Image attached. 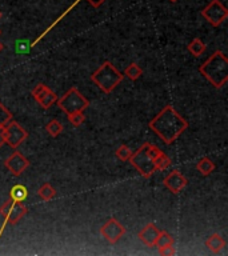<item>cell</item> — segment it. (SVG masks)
<instances>
[{
	"instance_id": "6da1fadb",
	"label": "cell",
	"mask_w": 228,
	"mask_h": 256,
	"mask_svg": "<svg viewBox=\"0 0 228 256\" xmlns=\"http://www.w3.org/2000/svg\"><path fill=\"white\" fill-rule=\"evenodd\" d=\"M148 127L165 144H172L188 128V123L168 104L149 122Z\"/></svg>"
},
{
	"instance_id": "7a4b0ae2",
	"label": "cell",
	"mask_w": 228,
	"mask_h": 256,
	"mask_svg": "<svg viewBox=\"0 0 228 256\" xmlns=\"http://www.w3.org/2000/svg\"><path fill=\"white\" fill-rule=\"evenodd\" d=\"M199 71L215 88H222L228 81V59L226 53L215 51L199 67Z\"/></svg>"
},
{
	"instance_id": "3957f363",
	"label": "cell",
	"mask_w": 228,
	"mask_h": 256,
	"mask_svg": "<svg viewBox=\"0 0 228 256\" xmlns=\"http://www.w3.org/2000/svg\"><path fill=\"white\" fill-rule=\"evenodd\" d=\"M163 151L158 148L156 145L151 143H144L143 145H140L130 158V163L139 171V174L148 179L156 172V165H155V159L162 154Z\"/></svg>"
},
{
	"instance_id": "277c9868",
	"label": "cell",
	"mask_w": 228,
	"mask_h": 256,
	"mask_svg": "<svg viewBox=\"0 0 228 256\" xmlns=\"http://www.w3.org/2000/svg\"><path fill=\"white\" fill-rule=\"evenodd\" d=\"M91 80L104 94H111L112 91L123 81V75L111 62H104L94 74L91 75Z\"/></svg>"
},
{
	"instance_id": "5b68a950",
	"label": "cell",
	"mask_w": 228,
	"mask_h": 256,
	"mask_svg": "<svg viewBox=\"0 0 228 256\" xmlns=\"http://www.w3.org/2000/svg\"><path fill=\"white\" fill-rule=\"evenodd\" d=\"M56 103L65 115H71L74 112H84L85 108L90 106V101L76 87H71L62 97H59Z\"/></svg>"
},
{
	"instance_id": "8992f818",
	"label": "cell",
	"mask_w": 228,
	"mask_h": 256,
	"mask_svg": "<svg viewBox=\"0 0 228 256\" xmlns=\"http://www.w3.org/2000/svg\"><path fill=\"white\" fill-rule=\"evenodd\" d=\"M200 14L212 27H219L228 17V10L220 0H211Z\"/></svg>"
},
{
	"instance_id": "52a82bcc",
	"label": "cell",
	"mask_w": 228,
	"mask_h": 256,
	"mask_svg": "<svg viewBox=\"0 0 228 256\" xmlns=\"http://www.w3.org/2000/svg\"><path fill=\"white\" fill-rule=\"evenodd\" d=\"M28 212L27 207L23 203L14 202V200H5L1 206H0V215L4 218V225L5 224H16L20 222V219Z\"/></svg>"
},
{
	"instance_id": "ba28073f",
	"label": "cell",
	"mask_w": 228,
	"mask_h": 256,
	"mask_svg": "<svg viewBox=\"0 0 228 256\" xmlns=\"http://www.w3.org/2000/svg\"><path fill=\"white\" fill-rule=\"evenodd\" d=\"M3 133H4L5 143L14 149L17 148L28 138V132L15 120H11L10 123L5 124Z\"/></svg>"
},
{
	"instance_id": "9c48e42d",
	"label": "cell",
	"mask_w": 228,
	"mask_h": 256,
	"mask_svg": "<svg viewBox=\"0 0 228 256\" xmlns=\"http://www.w3.org/2000/svg\"><path fill=\"white\" fill-rule=\"evenodd\" d=\"M126 232H127L126 227L120 222H117L115 218L108 219L100 228L101 236L111 244H116L117 241L126 235Z\"/></svg>"
},
{
	"instance_id": "30bf717a",
	"label": "cell",
	"mask_w": 228,
	"mask_h": 256,
	"mask_svg": "<svg viewBox=\"0 0 228 256\" xmlns=\"http://www.w3.org/2000/svg\"><path fill=\"white\" fill-rule=\"evenodd\" d=\"M31 95L44 110H48L49 107H52L58 101V95L49 87L43 84V83H39L33 87V90L31 91Z\"/></svg>"
},
{
	"instance_id": "8fae6325",
	"label": "cell",
	"mask_w": 228,
	"mask_h": 256,
	"mask_svg": "<svg viewBox=\"0 0 228 256\" xmlns=\"http://www.w3.org/2000/svg\"><path fill=\"white\" fill-rule=\"evenodd\" d=\"M4 165L14 176L23 175V172L30 167V160L27 159L20 151H14L12 154L5 159Z\"/></svg>"
},
{
	"instance_id": "7c38bea8",
	"label": "cell",
	"mask_w": 228,
	"mask_h": 256,
	"mask_svg": "<svg viewBox=\"0 0 228 256\" xmlns=\"http://www.w3.org/2000/svg\"><path fill=\"white\" fill-rule=\"evenodd\" d=\"M163 184H164L172 193H175L176 195V193H180V192L186 188L187 184H188V180H187V177L181 174L180 171L174 170L165 176L164 180H163Z\"/></svg>"
},
{
	"instance_id": "4fadbf2b",
	"label": "cell",
	"mask_w": 228,
	"mask_h": 256,
	"mask_svg": "<svg viewBox=\"0 0 228 256\" xmlns=\"http://www.w3.org/2000/svg\"><path fill=\"white\" fill-rule=\"evenodd\" d=\"M159 234H160V229L158 228L155 224L149 223L147 224L146 227L142 228V231L138 234V238L139 240H140L143 244L147 245V247H155Z\"/></svg>"
},
{
	"instance_id": "5bb4252c",
	"label": "cell",
	"mask_w": 228,
	"mask_h": 256,
	"mask_svg": "<svg viewBox=\"0 0 228 256\" xmlns=\"http://www.w3.org/2000/svg\"><path fill=\"white\" fill-rule=\"evenodd\" d=\"M206 247L212 254H220L226 247V240L223 239V236H220L219 234H212L206 240Z\"/></svg>"
},
{
	"instance_id": "9a60e30c",
	"label": "cell",
	"mask_w": 228,
	"mask_h": 256,
	"mask_svg": "<svg viewBox=\"0 0 228 256\" xmlns=\"http://www.w3.org/2000/svg\"><path fill=\"white\" fill-rule=\"evenodd\" d=\"M28 197V190L23 184H16L10 190V199L14 202L23 203Z\"/></svg>"
},
{
	"instance_id": "2e32d148",
	"label": "cell",
	"mask_w": 228,
	"mask_h": 256,
	"mask_svg": "<svg viewBox=\"0 0 228 256\" xmlns=\"http://www.w3.org/2000/svg\"><path fill=\"white\" fill-rule=\"evenodd\" d=\"M187 49L190 51V53H191L192 56L197 58V56H202L203 53H204V51L207 49V46L203 43L202 39H199V37H195V39H192L191 43L188 44Z\"/></svg>"
},
{
	"instance_id": "e0dca14e",
	"label": "cell",
	"mask_w": 228,
	"mask_h": 256,
	"mask_svg": "<svg viewBox=\"0 0 228 256\" xmlns=\"http://www.w3.org/2000/svg\"><path fill=\"white\" fill-rule=\"evenodd\" d=\"M196 170L199 171L203 176H208L211 175L213 171H215V164H213L212 160L206 156V158H202V159L197 161Z\"/></svg>"
},
{
	"instance_id": "ac0fdd59",
	"label": "cell",
	"mask_w": 228,
	"mask_h": 256,
	"mask_svg": "<svg viewBox=\"0 0 228 256\" xmlns=\"http://www.w3.org/2000/svg\"><path fill=\"white\" fill-rule=\"evenodd\" d=\"M37 195H39V197H40L42 200L48 202V200H52L53 197L56 196V190H55L49 183H44V184L39 188Z\"/></svg>"
},
{
	"instance_id": "d6986e66",
	"label": "cell",
	"mask_w": 228,
	"mask_h": 256,
	"mask_svg": "<svg viewBox=\"0 0 228 256\" xmlns=\"http://www.w3.org/2000/svg\"><path fill=\"white\" fill-rule=\"evenodd\" d=\"M142 75H143V69L140 68L139 64L136 63H131L127 68L124 69V76H127L128 79L132 80V81L138 80Z\"/></svg>"
},
{
	"instance_id": "ffe728a7",
	"label": "cell",
	"mask_w": 228,
	"mask_h": 256,
	"mask_svg": "<svg viewBox=\"0 0 228 256\" xmlns=\"http://www.w3.org/2000/svg\"><path fill=\"white\" fill-rule=\"evenodd\" d=\"M46 129H47V132L52 136V138H58L60 133L63 132V124L56 120V119H52V120H49L47 123V126H46Z\"/></svg>"
},
{
	"instance_id": "44dd1931",
	"label": "cell",
	"mask_w": 228,
	"mask_h": 256,
	"mask_svg": "<svg viewBox=\"0 0 228 256\" xmlns=\"http://www.w3.org/2000/svg\"><path fill=\"white\" fill-rule=\"evenodd\" d=\"M174 243H175V240H174V238L171 236V234H168L167 231H160L155 247L159 248V247H165V245H172Z\"/></svg>"
},
{
	"instance_id": "7402d4cb",
	"label": "cell",
	"mask_w": 228,
	"mask_h": 256,
	"mask_svg": "<svg viewBox=\"0 0 228 256\" xmlns=\"http://www.w3.org/2000/svg\"><path fill=\"white\" fill-rule=\"evenodd\" d=\"M171 159L167 156V155L164 154V152H162V154L155 159V165H156V170L158 171H163L165 170V168H168L171 165Z\"/></svg>"
},
{
	"instance_id": "603a6c76",
	"label": "cell",
	"mask_w": 228,
	"mask_h": 256,
	"mask_svg": "<svg viewBox=\"0 0 228 256\" xmlns=\"http://www.w3.org/2000/svg\"><path fill=\"white\" fill-rule=\"evenodd\" d=\"M115 154H116V158L119 160H122V161H128L130 158H131V155H132V151H131V148H130L128 145L122 144V145L116 149Z\"/></svg>"
},
{
	"instance_id": "cb8c5ba5",
	"label": "cell",
	"mask_w": 228,
	"mask_h": 256,
	"mask_svg": "<svg viewBox=\"0 0 228 256\" xmlns=\"http://www.w3.org/2000/svg\"><path fill=\"white\" fill-rule=\"evenodd\" d=\"M68 120L74 127H79V126H81L84 123L85 116L83 112H74V113L68 115Z\"/></svg>"
},
{
	"instance_id": "d4e9b609",
	"label": "cell",
	"mask_w": 228,
	"mask_h": 256,
	"mask_svg": "<svg viewBox=\"0 0 228 256\" xmlns=\"http://www.w3.org/2000/svg\"><path fill=\"white\" fill-rule=\"evenodd\" d=\"M11 120H12V113L0 103V124L5 126V124L10 123Z\"/></svg>"
},
{
	"instance_id": "484cf974",
	"label": "cell",
	"mask_w": 228,
	"mask_h": 256,
	"mask_svg": "<svg viewBox=\"0 0 228 256\" xmlns=\"http://www.w3.org/2000/svg\"><path fill=\"white\" fill-rule=\"evenodd\" d=\"M158 252L159 255L162 256H174L176 254V250L174 244L172 245H165V247H159L158 248Z\"/></svg>"
},
{
	"instance_id": "4316f807",
	"label": "cell",
	"mask_w": 228,
	"mask_h": 256,
	"mask_svg": "<svg viewBox=\"0 0 228 256\" xmlns=\"http://www.w3.org/2000/svg\"><path fill=\"white\" fill-rule=\"evenodd\" d=\"M87 1H88V3H90L92 7H95V8H99V7H100V5L103 4L104 1H106V0H87Z\"/></svg>"
},
{
	"instance_id": "83f0119b",
	"label": "cell",
	"mask_w": 228,
	"mask_h": 256,
	"mask_svg": "<svg viewBox=\"0 0 228 256\" xmlns=\"http://www.w3.org/2000/svg\"><path fill=\"white\" fill-rule=\"evenodd\" d=\"M3 129H4V126H3V124H0V148H1V147H3V144L5 143Z\"/></svg>"
},
{
	"instance_id": "f1b7e54d",
	"label": "cell",
	"mask_w": 228,
	"mask_h": 256,
	"mask_svg": "<svg viewBox=\"0 0 228 256\" xmlns=\"http://www.w3.org/2000/svg\"><path fill=\"white\" fill-rule=\"evenodd\" d=\"M168 1H171V3H176V1H179V0H168Z\"/></svg>"
},
{
	"instance_id": "f546056e",
	"label": "cell",
	"mask_w": 228,
	"mask_h": 256,
	"mask_svg": "<svg viewBox=\"0 0 228 256\" xmlns=\"http://www.w3.org/2000/svg\"><path fill=\"white\" fill-rule=\"evenodd\" d=\"M1 49H3V44L0 43V52H1Z\"/></svg>"
},
{
	"instance_id": "4dcf8cb0",
	"label": "cell",
	"mask_w": 228,
	"mask_h": 256,
	"mask_svg": "<svg viewBox=\"0 0 228 256\" xmlns=\"http://www.w3.org/2000/svg\"><path fill=\"white\" fill-rule=\"evenodd\" d=\"M0 17H1V12H0Z\"/></svg>"
},
{
	"instance_id": "1f68e13d",
	"label": "cell",
	"mask_w": 228,
	"mask_h": 256,
	"mask_svg": "<svg viewBox=\"0 0 228 256\" xmlns=\"http://www.w3.org/2000/svg\"><path fill=\"white\" fill-rule=\"evenodd\" d=\"M0 33H1V32H0Z\"/></svg>"
}]
</instances>
